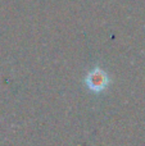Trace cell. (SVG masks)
Instances as JSON below:
<instances>
[{
	"mask_svg": "<svg viewBox=\"0 0 145 146\" xmlns=\"http://www.w3.org/2000/svg\"><path fill=\"white\" fill-rule=\"evenodd\" d=\"M86 86L91 91L99 92V91L104 90L108 85V77L105 74V72L100 71V69H95V71L90 72L87 74V77L85 78Z\"/></svg>",
	"mask_w": 145,
	"mask_h": 146,
	"instance_id": "1",
	"label": "cell"
}]
</instances>
